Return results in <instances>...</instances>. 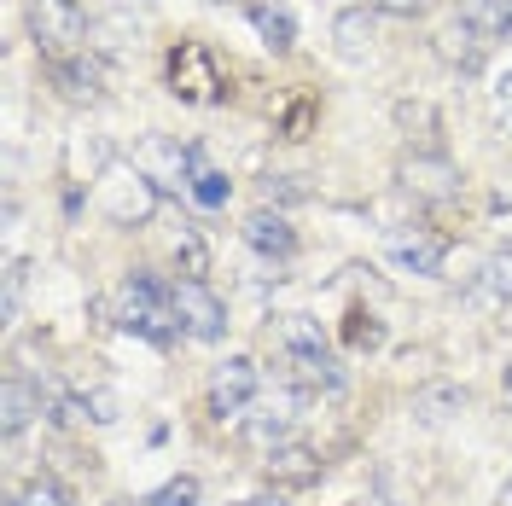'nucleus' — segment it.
Returning a JSON list of instances; mask_svg holds the SVG:
<instances>
[{
    "mask_svg": "<svg viewBox=\"0 0 512 506\" xmlns=\"http://www.w3.org/2000/svg\"><path fill=\"white\" fill-rule=\"evenodd\" d=\"M437 408H460V390H437V396H419V413H425V419H443Z\"/></svg>",
    "mask_w": 512,
    "mask_h": 506,
    "instance_id": "20",
    "label": "nucleus"
},
{
    "mask_svg": "<svg viewBox=\"0 0 512 506\" xmlns=\"http://www.w3.org/2000/svg\"><path fill=\"white\" fill-rule=\"evenodd\" d=\"M245 245H251V251H262V256H280V262H286V256L297 251V233H291L286 216H268V210H256L251 222H245Z\"/></svg>",
    "mask_w": 512,
    "mask_h": 506,
    "instance_id": "9",
    "label": "nucleus"
},
{
    "mask_svg": "<svg viewBox=\"0 0 512 506\" xmlns=\"http://www.w3.org/2000/svg\"><path fill=\"white\" fill-rule=\"evenodd\" d=\"M489 285L512 303V245H507V251H495V262H489Z\"/></svg>",
    "mask_w": 512,
    "mask_h": 506,
    "instance_id": "19",
    "label": "nucleus"
},
{
    "mask_svg": "<svg viewBox=\"0 0 512 506\" xmlns=\"http://www.w3.org/2000/svg\"><path fill=\"white\" fill-rule=\"evenodd\" d=\"M227 192H233V181H227L222 169H210V163H204V169L192 175V198H198L204 210H222V204H227Z\"/></svg>",
    "mask_w": 512,
    "mask_h": 506,
    "instance_id": "14",
    "label": "nucleus"
},
{
    "mask_svg": "<svg viewBox=\"0 0 512 506\" xmlns=\"http://www.w3.org/2000/svg\"><path fill=\"white\" fill-rule=\"evenodd\" d=\"M41 384H30V379H6V431L18 437L24 425H30V413H41Z\"/></svg>",
    "mask_w": 512,
    "mask_h": 506,
    "instance_id": "12",
    "label": "nucleus"
},
{
    "mask_svg": "<svg viewBox=\"0 0 512 506\" xmlns=\"http://www.w3.org/2000/svg\"><path fill=\"white\" fill-rule=\"evenodd\" d=\"M361 35H373V18H367V12H350V18L338 24V41H344V53H361V47H367Z\"/></svg>",
    "mask_w": 512,
    "mask_h": 506,
    "instance_id": "18",
    "label": "nucleus"
},
{
    "mask_svg": "<svg viewBox=\"0 0 512 506\" xmlns=\"http://www.w3.org/2000/svg\"><path fill=\"white\" fill-rule=\"evenodd\" d=\"M495 506H512V483H507V489H501V495H495Z\"/></svg>",
    "mask_w": 512,
    "mask_h": 506,
    "instance_id": "21",
    "label": "nucleus"
},
{
    "mask_svg": "<svg viewBox=\"0 0 512 506\" xmlns=\"http://www.w3.org/2000/svg\"><path fill=\"white\" fill-rule=\"evenodd\" d=\"M507 396H512V361H507Z\"/></svg>",
    "mask_w": 512,
    "mask_h": 506,
    "instance_id": "23",
    "label": "nucleus"
},
{
    "mask_svg": "<svg viewBox=\"0 0 512 506\" xmlns=\"http://www.w3.org/2000/svg\"><path fill=\"white\" fill-rule=\"evenodd\" d=\"M12 506H70V495H64L53 477H35V483H30V489H24Z\"/></svg>",
    "mask_w": 512,
    "mask_h": 506,
    "instance_id": "16",
    "label": "nucleus"
},
{
    "mask_svg": "<svg viewBox=\"0 0 512 506\" xmlns=\"http://www.w3.org/2000/svg\"><path fill=\"white\" fill-rule=\"evenodd\" d=\"M256 396V361L251 355H233V361H222L216 373H210V413L216 419H239V413L251 408Z\"/></svg>",
    "mask_w": 512,
    "mask_h": 506,
    "instance_id": "7",
    "label": "nucleus"
},
{
    "mask_svg": "<svg viewBox=\"0 0 512 506\" xmlns=\"http://www.w3.org/2000/svg\"><path fill=\"white\" fill-rule=\"evenodd\" d=\"M384 251H390L396 268H408V274H437V268H443V256H448V245L431 233V227H390Z\"/></svg>",
    "mask_w": 512,
    "mask_h": 506,
    "instance_id": "8",
    "label": "nucleus"
},
{
    "mask_svg": "<svg viewBox=\"0 0 512 506\" xmlns=\"http://www.w3.org/2000/svg\"><path fill=\"white\" fill-rule=\"evenodd\" d=\"M262 472L274 477V483H315L320 477V460L309 454V448H297V443H286V448H268V460H262Z\"/></svg>",
    "mask_w": 512,
    "mask_h": 506,
    "instance_id": "10",
    "label": "nucleus"
},
{
    "mask_svg": "<svg viewBox=\"0 0 512 506\" xmlns=\"http://www.w3.org/2000/svg\"><path fill=\"white\" fill-rule=\"evenodd\" d=\"M169 88H175V99H187V105H216L222 99V70H216V59L198 41H181L169 53Z\"/></svg>",
    "mask_w": 512,
    "mask_h": 506,
    "instance_id": "5",
    "label": "nucleus"
},
{
    "mask_svg": "<svg viewBox=\"0 0 512 506\" xmlns=\"http://www.w3.org/2000/svg\"><path fill=\"white\" fill-rule=\"evenodd\" d=\"M466 24L512 41V0H466Z\"/></svg>",
    "mask_w": 512,
    "mask_h": 506,
    "instance_id": "13",
    "label": "nucleus"
},
{
    "mask_svg": "<svg viewBox=\"0 0 512 506\" xmlns=\"http://www.w3.org/2000/svg\"><path fill=\"white\" fill-rule=\"evenodd\" d=\"M280 349H286L291 379L303 384V390H338V384H344L338 361H332V349H326V338H320V326L309 315H286L280 320Z\"/></svg>",
    "mask_w": 512,
    "mask_h": 506,
    "instance_id": "2",
    "label": "nucleus"
},
{
    "mask_svg": "<svg viewBox=\"0 0 512 506\" xmlns=\"http://www.w3.org/2000/svg\"><path fill=\"white\" fill-rule=\"evenodd\" d=\"M30 30L41 41L47 64H64L82 53V6L76 0H30Z\"/></svg>",
    "mask_w": 512,
    "mask_h": 506,
    "instance_id": "4",
    "label": "nucleus"
},
{
    "mask_svg": "<svg viewBox=\"0 0 512 506\" xmlns=\"http://www.w3.org/2000/svg\"><path fill=\"white\" fill-rule=\"evenodd\" d=\"M286 437V419L280 413H256V419H245V443L251 448H268V443H280Z\"/></svg>",
    "mask_w": 512,
    "mask_h": 506,
    "instance_id": "15",
    "label": "nucleus"
},
{
    "mask_svg": "<svg viewBox=\"0 0 512 506\" xmlns=\"http://www.w3.org/2000/svg\"><path fill=\"white\" fill-rule=\"evenodd\" d=\"M99 210L111 216L117 227H140L152 210H158V187H152V175L146 169H105V181H99Z\"/></svg>",
    "mask_w": 512,
    "mask_h": 506,
    "instance_id": "3",
    "label": "nucleus"
},
{
    "mask_svg": "<svg viewBox=\"0 0 512 506\" xmlns=\"http://www.w3.org/2000/svg\"><path fill=\"white\" fill-rule=\"evenodd\" d=\"M117 326L134 332V338H146V344H175V332H181V315H175V285H163L158 274H128L117 285Z\"/></svg>",
    "mask_w": 512,
    "mask_h": 506,
    "instance_id": "1",
    "label": "nucleus"
},
{
    "mask_svg": "<svg viewBox=\"0 0 512 506\" xmlns=\"http://www.w3.org/2000/svg\"><path fill=\"white\" fill-rule=\"evenodd\" d=\"M251 24H256V35H262L274 53H286L291 41H297V24H291V12H286V6H274V0H251Z\"/></svg>",
    "mask_w": 512,
    "mask_h": 506,
    "instance_id": "11",
    "label": "nucleus"
},
{
    "mask_svg": "<svg viewBox=\"0 0 512 506\" xmlns=\"http://www.w3.org/2000/svg\"><path fill=\"white\" fill-rule=\"evenodd\" d=\"M152 506H198V477H175V483H163Z\"/></svg>",
    "mask_w": 512,
    "mask_h": 506,
    "instance_id": "17",
    "label": "nucleus"
},
{
    "mask_svg": "<svg viewBox=\"0 0 512 506\" xmlns=\"http://www.w3.org/2000/svg\"><path fill=\"white\" fill-rule=\"evenodd\" d=\"M175 315H181V332L198 338V344H216V338L227 332V303L198 280V274L175 280Z\"/></svg>",
    "mask_w": 512,
    "mask_h": 506,
    "instance_id": "6",
    "label": "nucleus"
},
{
    "mask_svg": "<svg viewBox=\"0 0 512 506\" xmlns=\"http://www.w3.org/2000/svg\"><path fill=\"white\" fill-rule=\"evenodd\" d=\"M251 506H280V501H274V495H262V501H251Z\"/></svg>",
    "mask_w": 512,
    "mask_h": 506,
    "instance_id": "22",
    "label": "nucleus"
}]
</instances>
